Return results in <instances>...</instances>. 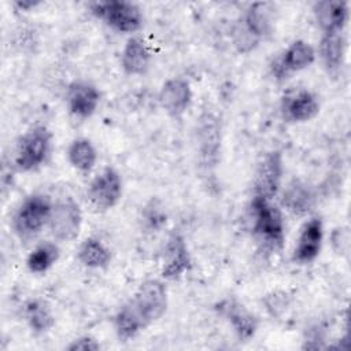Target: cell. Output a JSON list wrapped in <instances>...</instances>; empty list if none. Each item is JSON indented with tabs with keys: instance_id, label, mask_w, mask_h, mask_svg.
<instances>
[{
	"instance_id": "29",
	"label": "cell",
	"mask_w": 351,
	"mask_h": 351,
	"mask_svg": "<svg viewBox=\"0 0 351 351\" xmlns=\"http://www.w3.org/2000/svg\"><path fill=\"white\" fill-rule=\"evenodd\" d=\"M100 348H101L100 343L95 337H92L89 335L80 336V337L74 339L67 346L69 351H99Z\"/></svg>"
},
{
	"instance_id": "25",
	"label": "cell",
	"mask_w": 351,
	"mask_h": 351,
	"mask_svg": "<svg viewBox=\"0 0 351 351\" xmlns=\"http://www.w3.org/2000/svg\"><path fill=\"white\" fill-rule=\"evenodd\" d=\"M77 256L88 269H106L111 262L110 248L97 237H86L80 244Z\"/></svg>"
},
{
	"instance_id": "22",
	"label": "cell",
	"mask_w": 351,
	"mask_h": 351,
	"mask_svg": "<svg viewBox=\"0 0 351 351\" xmlns=\"http://www.w3.org/2000/svg\"><path fill=\"white\" fill-rule=\"evenodd\" d=\"M112 322L115 335L121 341H129L134 339L148 326L130 299L117 310Z\"/></svg>"
},
{
	"instance_id": "19",
	"label": "cell",
	"mask_w": 351,
	"mask_h": 351,
	"mask_svg": "<svg viewBox=\"0 0 351 351\" xmlns=\"http://www.w3.org/2000/svg\"><path fill=\"white\" fill-rule=\"evenodd\" d=\"M315 203V195L308 184L302 180H292L281 193V204L293 215H306Z\"/></svg>"
},
{
	"instance_id": "17",
	"label": "cell",
	"mask_w": 351,
	"mask_h": 351,
	"mask_svg": "<svg viewBox=\"0 0 351 351\" xmlns=\"http://www.w3.org/2000/svg\"><path fill=\"white\" fill-rule=\"evenodd\" d=\"M313 12L322 33L344 32L350 16L348 3L343 0L317 1L313 5Z\"/></svg>"
},
{
	"instance_id": "18",
	"label": "cell",
	"mask_w": 351,
	"mask_h": 351,
	"mask_svg": "<svg viewBox=\"0 0 351 351\" xmlns=\"http://www.w3.org/2000/svg\"><path fill=\"white\" fill-rule=\"evenodd\" d=\"M151 59L152 55L147 43L138 36H132L121 52V67L128 75H143L149 69Z\"/></svg>"
},
{
	"instance_id": "3",
	"label": "cell",
	"mask_w": 351,
	"mask_h": 351,
	"mask_svg": "<svg viewBox=\"0 0 351 351\" xmlns=\"http://www.w3.org/2000/svg\"><path fill=\"white\" fill-rule=\"evenodd\" d=\"M51 149V130L44 125H36L18 138L14 151V166L21 173L36 171L47 163Z\"/></svg>"
},
{
	"instance_id": "14",
	"label": "cell",
	"mask_w": 351,
	"mask_h": 351,
	"mask_svg": "<svg viewBox=\"0 0 351 351\" xmlns=\"http://www.w3.org/2000/svg\"><path fill=\"white\" fill-rule=\"evenodd\" d=\"M215 308L229 322L240 340L248 341L255 336L259 321L243 303L234 298H226L221 300Z\"/></svg>"
},
{
	"instance_id": "6",
	"label": "cell",
	"mask_w": 351,
	"mask_h": 351,
	"mask_svg": "<svg viewBox=\"0 0 351 351\" xmlns=\"http://www.w3.org/2000/svg\"><path fill=\"white\" fill-rule=\"evenodd\" d=\"M122 193V177L118 170L111 166L104 167L99 174H96L86 191L89 203L97 211H107L115 207L119 203Z\"/></svg>"
},
{
	"instance_id": "7",
	"label": "cell",
	"mask_w": 351,
	"mask_h": 351,
	"mask_svg": "<svg viewBox=\"0 0 351 351\" xmlns=\"http://www.w3.org/2000/svg\"><path fill=\"white\" fill-rule=\"evenodd\" d=\"M284 174L282 154L278 149L266 152L256 165L254 174V193L255 196L273 200L281 189Z\"/></svg>"
},
{
	"instance_id": "27",
	"label": "cell",
	"mask_w": 351,
	"mask_h": 351,
	"mask_svg": "<svg viewBox=\"0 0 351 351\" xmlns=\"http://www.w3.org/2000/svg\"><path fill=\"white\" fill-rule=\"evenodd\" d=\"M140 221L141 226L147 232H159L167 221V215L162 203L156 199H151L141 210Z\"/></svg>"
},
{
	"instance_id": "15",
	"label": "cell",
	"mask_w": 351,
	"mask_h": 351,
	"mask_svg": "<svg viewBox=\"0 0 351 351\" xmlns=\"http://www.w3.org/2000/svg\"><path fill=\"white\" fill-rule=\"evenodd\" d=\"M192 88L188 80L171 77L163 82L158 93L160 107L173 118L181 117L192 103Z\"/></svg>"
},
{
	"instance_id": "13",
	"label": "cell",
	"mask_w": 351,
	"mask_h": 351,
	"mask_svg": "<svg viewBox=\"0 0 351 351\" xmlns=\"http://www.w3.org/2000/svg\"><path fill=\"white\" fill-rule=\"evenodd\" d=\"M101 100L99 88L86 80H74L66 89V106L69 112L80 119L90 118Z\"/></svg>"
},
{
	"instance_id": "8",
	"label": "cell",
	"mask_w": 351,
	"mask_h": 351,
	"mask_svg": "<svg viewBox=\"0 0 351 351\" xmlns=\"http://www.w3.org/2000/svg\"><path fill=\"white\" fill-rule=\"evenodd\" d=\"M317 53L314 47L304 40L292 41L273 62L270 73L277 81L287 80L291 74L310 67L315 62Z\"/></svg>"
},
{
	"instance_id": "10",
	"label": "cell",
	"mask_w": 351,
	"mask_h": 351,
	"mask_svg": "<svg viewBox=\"0 0 351 351\" xmlns=\"http://www.w3.org/2000/svg\"><path fill=\"white\" fill-rule=\"evenodd\" d=\"M130 300L133 302L147 325H151L162 318V315L167 310V288L163 281L149 278L140 284Z\"/></svg>"
},
{
	"instance_id": "16",
	"label": "cell",
	"mask_w": 351,
	"mask_h": 351,
	"mask_svg": "<svg viewBox=\"0 0 351 351\" xmlns=\"http://www.w3.org/2000/svg\"><path fill=\"white\" fill-rule=\"evenodd\" d=\"M324 243V222L319 217H311L300 229L292 261L298 265H307L317 259Z\"/></svg>"
},
{
	"instance_id": "9",
	"label": "cell",
	"mask_w": 351,
	"mask_h": 351,
	"mask_svg": "<svg viewBox=\"0 0 351 351\" xmlns=\"http://www.w3.org/2000/svg\"><path fill=\"white\" fill-rule=\"evenodd\" d=\"M49 230L59 241H73L80 234L82 226V213L80 204L70 196L56 200L52 206Z\"/></svg>"
},
{
	"instance_id": "30",
	"label": "cell",
	"mask_w": 351,
	"mask_h": 351,
	"mask_svg": "<svg viewBox=\"0 0 351 351\" xmlns=\"http://www.w3.org/2000/svg\"><path fill=\"white\" fill-rule=\"evenodd\" d=\"M41 4L43 3L40 0H16V1H14V7L19 11H30Z\"/></svg>"
},
{
	"instance_id": "20",
	"label": "cell",
	"mask_w": 351,
	"mask_h": 351,
	"mask_svg": "<svg viewBox=\"0 0 351 351\" xmlns=\"http://www.w3.org/2000/svg\"><path fill=\"white\" fill-rule=\"evenodd\" d=\"M199 152L206 166H214L217 163L218 151L221 145V133L217 119L211 114H206L200 118L199 123Z\"/></svg>"
},
{
	"instance_id": "11",
	"label": "cell",
	"mask_w": 351,
	"mask_h": 351,
	"mask_svg": "<svg viewBox=\"0 0 351 351\" xmlns=\"http://www.w3.org/2000/svg\"><path fill=\"white\" fill-rule=\"evenodd\" d=\"M192 269V258L185 237L181 232L173 230L165 244L162 252L160 274L165 280L176 281L189 273Z\"/></svg>"
},
{
	"instance_id": "12",
	"label": "cell",
	"mask_w": 351,
	"mask_h": 351,
	"mask_svg": "<svg viewBox=\"0 0 351 351\" xmlns=\"http://www.w3.org/2000/svg\"><path fill=\"white\" fill-rule=\"evenodd\" d=\"M280 112L285 122L303 123L314 119L319 112V101L307 88L288 89L280 103Z\"/></svg>"
},
{
	"instance_id": "5",
	"label": "cell",
	"mask_w": 351,
	"mask_h": 351,
	"mask_svg": "<svg viewBox=\"0 0 351 351\" xmlns=\"http://www.w3.org/2000/svg\"><path fill=\"white\" fill-rule=\"evenodd\" d=\"M89 11L93 16L103 21L110 29L133 34L143 27L144 16L141 8L132 1L126 0H103L89 4Z\"/></svg>"
},
{
	"instance_id": "1",
	"label": "cell",
	"mask_w": 351,
	"mask_h": 351,
	"mask_svg": "<svg viewBox=\"0 0 351 351\" xmlns=\"http://www.w3.org/2000/svg\"><path fill=\"white\" fill-rule=\"evenodd\" d=\"M274 5L266 1L250 4L232 29V43L239 53L255 51L273 32Z\"/></svg>"
},
{
	"instance_id": "28",
	"label": "cell",
	"mask_w": 351,
	"mask_h": 351,
	"mask_svg": "<svg viewBox=\"0 0 351 351\" xmlns=\"http://www.w3.org/2000/svg\"><path fill=\"white\" fill-rule=\"evenodd\" d=\"M350 230L347 226H337L330 234V244L333 251L340 256H348L350 254Z\"/></svg>"
},
{
	"instance_id": "2",
	"label": "cell",
	"mask_w": 351,
	"mask_h": 351,
	"mask_svg": "<svg viewBox=\"0 0 351 351\" xmlns=\"http://www.w3.org/2000/svg\"><path fill=\"white\" fill-rule=\"evenodd\" d=\"M252 232L270 250H281L285 240V223L281 210L261 196L252 195L250 202Z\"/></svg>"
},
{
	"instance_id": "26",
	"label": "cell",
	"mask_w": 351,
	"mask_h": 351,
	"mask_svg": "<svg viewBox=\"0 0 351 351\" xmlns=\"http://www.w3.org/2000/svg\"><path fill=\"white\" fill-rule=\"evenodd\" d=\"M60 256V248L53 241H43L37 244L26 258V267L30 273L43 274L47 273Z\"/></svg>"
},
{
	"instance_id": "23",
	"label": "cell",
	"mask_w": 351,
	"mask_h": 351,
	"mask_svg": "<svg viewBox=\"0 0 351 351\" xmlns=\"http://www.w3.org/2000/svg\"><path fill=\"white\" fill-rule=\"evenodd\" d=\"M23 317L27 326L38 335L51 330L55 325V315L52 308L45 300L40 298L30 299L25 303Z\"/></svg>"
},
{
	"instance_id": "21",
	"label": "cell",
	"mask_w": 351,
	"mask_h": 351,
	"mask_svg": "<svg viewBox=\"0 0 351 351\" xmlns=\"http://www.w3.org/2000/svg\"><path fill=\"white\" fill-rule=\"evenodd\" d=\"M347 40L344 32L322 33L319 40V56L328 73L335 74L344 63Z\"/></svg>"
},
{
	"instance_id": "4",
	"label": "cell",
	"mask_w": 351,
	"mask_h": 351,
	"mask_svg": "<svg viewBox=\"0 0 351 351\" xmlns=\"http://www.w3.org/2000/svg\"><path fill=\"white\" fill-rule=\"evenodd\" d=\"M53 202L44 193L26 196L16 207L11 225L19 239L29 240L36 237L49 223Z\"/></svg>"
},
{
	"instance_id": "24",
	"label": "cell",
	"mask_w": 351,
	"mask_h": 351,
	"mask_svg": "<svg viewBox=\"0 0 351 351\" xmlns=\"http://www.w3.org/2000/svg\"><path fill=\"white\" fill-rule=\"evenodd\" d=\"M69 163L80 173L88 174L97 162V149L86 137L74 138L67 148Z\"/></svg>"
}]
</instances>
